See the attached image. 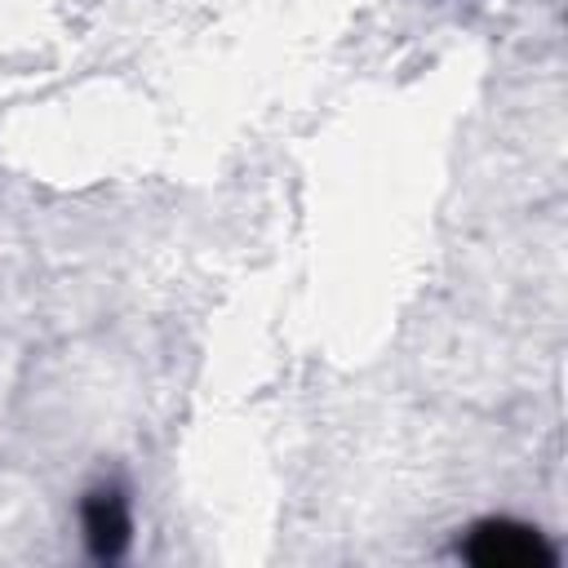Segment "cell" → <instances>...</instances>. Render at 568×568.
I'll return each instance as SVG.
<instances>
[{
	"mask_svg": "<svg viewBox=\"0 0 568 568\" xmlns=\"http://www.w3.org/2000/svg\"><path fill=\"white\" fill-rule=\"evenodd\" d=\"M462 559L475 568H555L550 541L519 519H479L462 541Z\"/></svg>",
	"mask_w": 568,
	"mask_h": 568,
	"instance_id": "1",
	"label": "cell"
},
{
	"mask_svg": "<svg viewBox=\"0 0 568 568\" xmlns=\"http://www.w3.org/2000/svg\"><path fill=\"white\" fill-rule=\"evenodd\" d=\"M80 528L93 559H120L133 541V515L120 488H93L80 501Z\"/></svg>",
	"mask_w": 568,
	"mask_h": 568,
	"instance_id": "2",
	"label": "cell"
}]
</instances>
